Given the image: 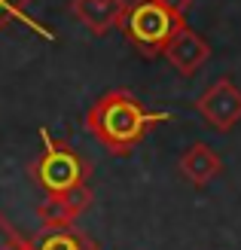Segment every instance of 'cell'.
<instances>
[{
    "instance_id": "obj_2",
    "label": "cell",
    "mask_w": 241,
    "mask_h": 250,
    "mask_svg": "<svg viewBox=\"0 0 241 250\" xmlns=\"http://www.w3.org/2000/svg\"><path fill=\"white\" fill-rule=\"evenodd\" d=\"M40 134H43V153L28 165V174L34 177V183L40 186L46 195H55V192L73 189V186H80V183H88L92 165H88L77 149L67 141L52 137L46 128Z\"/></svg>"
},
{
    "instance_id": "obj_7",
    "label": "cell",
    "mask_w": 241,
    "mask_h": 250,
    "mask_svg": "<svg viewBox=\"0 0 241 250\" xmlns=\"http://www.w3.org/2000/svg\"><path fill=\"white\" fill-rule=\"evenodd\" d=\"M177 171H180L196 189H201V186H208L211 180H217L223 174V159L214 146L196 141L189 149H183L180 162H177Z\"/></svg>"
},
{
    "instance_id": "obj_6",
    "label": "cell",
    "mask_w": 241,
    "mask_h": 250,
    "mask_svg": "<svg viewBox=\"0 0 241 250\" xmlns=\"http://www.w3.org/2000/svg\"><path fill=\"white\" fill-rule=\"evenodd\" d=\"M162 58L168 61L180 77H196V73L211 61V43L198 31L189 28V24H183V28H177V34L168 40Z\"/></svg>"
},
{
    "instance_id": "obj_11",
    "label": "cell",
    "mask_w": 241,
    "mask_h": 250,
    "mask_svg": "<svg viewBox=\"0 0 241 250\" xmlns=\"http://www.w3.org/2000/svg\"><path fill=\"white\" fill-rule=\"evenodd\" d=\"M0 250H34V241L24 238L3 214H0Z\"/></svg>"
},
{
    "instance_id": "obj_12",
    "label": "cell",
    "mask_w": 241,
    "mask_h": 250,
    "mask_svg": "<svg viewBox=\"0 0 241 250\" xmlns=\"http://www.w3.org/2000/svg\"><path fill=\"white\" fill-rule=\"evenodd\" d=\"M159 6H165L171 12V16H177V19H186V12H189V6H193V0H156Z\"/></svg>"
},
{
    "instance_id": "obj_5",
    "label": "cell",
    "mask_w": 241,
    "mask_h": 250,
    "mask_svg": "<svg viewBox=\"0 0 241 250\" xmlns=\"http://www.w3.org/2000/svg\"><path fill=\"white\" fill-rule=\"evenodd\" d=\"M92 202H95L92 186L80 183V186H73V189L46 195V202L37 208V217H40L43 229H67L92 208Z\"/></svg>"
},
{
    "instance_id": "obj_3",
    "label": "cell",
    "mask_w": 241,
    "mask_h": 250,
    "mask_svg": "<svg viewBox=\"0 0 241 250\" xmlns=\"http://www.w3.org/2000/svg\"><path fill=\"white\" fill-rule=\"evenodd\" d=\"M183 24H186V19L171 16V12L165 6H159L156 0H134V3L125 6L119 31L125 34V40H129L141 55L156 58V55L165 52L168 40L177 34V28H183Z\"/></svg>"
},
{
    "instance_id": "obj_10",
    "label": "cell",
    "mask_w": 241,
    "mask_h": 250,
    "mask_svg": "<svg viewBox=\"0 0 241 250\" xmlns=\"http://www.w3.org/2000/svg\"><path fill=\"white\" fill-rule=\"evenodd\" d=\"M31 3H34V0H0V34H3V28H6L9 21H22V24H28V28L40 31V34L46 37V40H49L52 34H49V31H43L40 24H37V21L28 16V12H24V9H28Z\"/></svg>"
},
{
    "instance_id": "obj_4",
    "label": "cell",
    "mask_w": 241,
    "mask_h": 250,
    "mask_svg": "<svg viewBox=\"0 0 241 250\" xmlns=\"http://www.w3.org/2000/svg\"><path fill=\"white\" fill-rule=\"evenodd\" d=\"M196 110L211 128L217 131H232L241 122V89L229 80L220 77L214 80L205 92L196 98Z\"/></svg>"
},
{
    "instance_id": "obj_9",
    "label": "cell",
    "mask_w": 241,
    "mask_h": 250,
    "mask_svg": "<svg viewBox=\"0 0 241 250\" xmlns=\"http://www.w3.org/2000/svg\"><path fill=\"white\" fill-rule=\"evenodd\" d=\"M34 250H98V244L88 241L73 226H67V229H43V235L34 241Z\"/></svg>"
},
{
    "instance_id": "obj_8",
    "label": "cell",
    "mask_w": 241,
    "mask_h": 250,
    "mask_svg": "<svg viewBox=\"0 0 241 250\" xmlns=\"http://www.w3.org/2000/svg\"><path fill=\"white\" fill-rule=\"evenodd\" d=\"M125 0H70L73 19L83 21L92 34H110L122 24L125 16Z\"/></svg>"
},
{
    "instance_id": "obj_1",
    "label": "cell",
    "mask_w": 241,
    "mask_h": 250,
    "mask_svg": "<svg viewBox=\"0 0 241 250\" xmlns=\"http://www.w3.org/2000/svg\"><path fill=\"white\" fill-rule=\"evenodd\" d=\"M162 122H171V113H153L125 89L104 92L86 113V128L113 156H129Z\"/></svg>"
}]
</instances>
